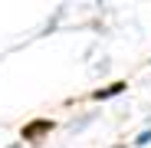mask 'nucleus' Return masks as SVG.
<instances>
[{
    "label": "nucleus",
    "instance_id": "obj_1",
    "mask_svg": "<svg viewBox=\"0 0 151 148\" xmlns=\"http://www.w3.org/2000/svg\"><path fill=\"white\" fill-rule=\"evenodd\" d=\"M122 89H125L122 82H118V86H112V89H99V92H95V99H109V95H115V92H122Z\"/></svg>",
    "mask_w": 151,
    "mask_h": 148
},
{
    "label": "nucleus",
    "instance_id": "obj_2",
    "mask_svg": "<svg viewBox=\"0 0 151 148\" xmlns=\"http://www.w3.org/2000/svg\"><path fill=\"white\" fill-rule=\"evenodd\" d=\"M148 142H151V129H148V132H141V135H138V145H148Z\"/></svg>",
    "mask_w": 151,
    "mask_h": 148
}]
</instances>
